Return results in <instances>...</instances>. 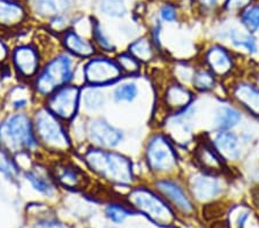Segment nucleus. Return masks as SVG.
Segmentation results:
<instances>
[{"mask_svg":"<svg viewBox=\"0 0 259 228\" xmlns=\"http://www.w3.org/2000/svg\"><path fill=\"white\" fill-rule=\"evenodd\" d=\"M84 161L91 171L112 184L128 186L134 181L131 159L119 152L94 147L85 151Z\"/></svg>","mask_w":259,"mask_h":228,"instance_id":"1","label":"nucleus"},{"mask_svg":"<svg viewBox=\"0 0 259 228\" xmlns=\"http://www.w3.org/2000/svg\"><path fill=\"white\" fill-rule=\"evenodd\" d=\"M0 145L8 152H29L38 148L31 119L24 113L8 115L0 122Z\"/></svg>","mask_w":259,"mask_h":228,"instance_id":"2","label":"nucleus"},{"mask_svg":"<svg viewBox=\"0 0 259 228\" xmlns=\"http://www.w3.org/2000/svg\"><path fill=\"white\" fill-rule=\"evenodd\" d=\"M75 75V61L68 53H60L50 60L35 80V90L40 96L51 95L68 85Z\"/></svg>","mask_w":259,"mask_h":228,"instance_id":"3","label":"nucleus"},{"mask_svg":"<svg viewBox=\"0 0 259 228\" xmlns=\"http://www.w3.org/2000/svg\"><path fill=\"white\" fill-rule=\"evenodd\" d=\"M33 128L38 142L49 151L64 153L69 151L70 141L61 120L51 113L47 107L39 109L33 118Z\"/></svg>","mask_w":259,"mask_h":228,"instance_id":"4","label":"nucleus"},{"mask_svg":"<svg viewBox=\"0 0 259 228\" xmlns=\"http://www.w3.org/2000/svg\"><path fill=\"white\" fill-rule=\"evenodd\" d=\"M127 201L137 212L148 217L159 226H170L175 220L173 210L158 196L145 187H137L129 193Z\"/></svg>","mask_w":259,"mask_h":228,"instance_id":"5","label":"nucleus"},{"mask_svg":"<svg viewBox=\"0 0 259 228\" xmlns=\"http://www.w3.org/2000/svg\"><path fill=\"white\" fill-rule=\"evenodd\" d=\"M145 159L150 171L156 174H170L178 168V156L168 136L154 134L149 139Z\"/></svg>","mask_w":259,"mask_h":228,"instance_id":"6","label":"nucleus"},{"mask_svg":"<svg viewBox=\"0 0 259 228\" xmlns=\"http://www.w3.org/2000/svg\"><path fill=\"white\" fill-rule=\"evenodd\" d=\"M81 89L76 85H65L48 97L47 109L64 121L75 118L81 102Z\"/></svg>","mask_w":259,"mask_h":228,"instance_id":"7","label":"nucleus"},{"mask_svg":"<svg viewBox=\"0 0 259 228\" xmlns=\"http://www.w3.org/2000/svg\"><path fill=\"white\" fill-rule=\"evenodd\" d=\"M123 73L116 61L108 58H94L83 67L84 81L91 86H105L115 83Z\"/></svg>","mask_w":259,"mask_h":228,"instance_id":"8","label":"nucleus"},{"mask_svg":"<svg viewBox=\"0 0 259 228\" xmlns=\"http://www.w3.org/2000/svg\"><path fill=\"white\" fill-rule=\"evenodd\" d=\"M190 194L196 201L200 203H207L214 201L224 193L225 186L220 180L218 174L207 172L194 173L188 181Z\"/></svg>","mask_w":259,"mask_h":228,"instance_id":"9","label":"nucleus"},{"mask_svg":"<svg viewBox=\"0 0 259 228\" xmlns=\"http://www.w3.org/2000/svg\"><path fill=\"white\" fill-rule=\"evenodd\" d=\"M88 138L95 147L102 149H113L122 142L123 131L103 118L90 120L87 127Z\"/></svg>","mask_w":259,"mask_h":228,"instance_id":"10","label":"nucleus"},{"mask_svg":"<svg viewBox=\"0 0 259 228\" xmlns=\"http://www.w3.org/2000/svg\"><path fill=\"white\" fill-rule=\"evenodd\" d=\"M158 193L162 195L167 201L172 203L179 211L185 214L195 212V206L188 196L183 187L178 181L170 179H162L156 181Z\"/></svg>","mask_w":259,"mask_h":228,"instance_id":"11","label":"nucleus"},{"mask_svg":"<svg viewBox=\"0 0 259 228\" xmlns=\"http://www.w3.org/2000/svg\"><path fill=\"white\" fill-rule=\"evenodd\" d=\"M212 144L224 160L236 161L241 159L243 153V142L233 130L217 131Z\"/></svg>","mask_w":259,"mask_h":228,"instance_id":"12","label":"nucleus"},{"mask_svg":"<svg viewBox=\"0 0 259 228\" xmlns=\"http://www.w3.org/2000/svg\"><path fill=\"white\" fill-rule=\"evenodd\" d=\"M196 113V109L188 106L187 109L177 112L173 117L167 120V131L170 138H173L179 143H186L189 141L193 131V120Z\"/></svg>","mask_w":259,"mask_h":228,"instance_id":"13","label":"nucleus"},{"mask_svg":"<svg viewBox=\"0 0 259 228\" xmlns=\"http://www.w3.org/2000/svg\"><path fill=\"white\" fill-rule=\"evenodd\" d=\"M206 67L211 70L215 77H226L234 68V58L226 48L221 45H212L206 50L204 56Z\"/></svg>","mask_w":259,"mask_h":228,"instance_id":"14","label":"nucleus"},{"mask_svg":"<svg viewBox=\"0 0 259 228\" xmlns=\"http://www.w3.org/2000/svg\"><path fill=\"white\" fill-rule=\"evenodd\" d=\"M13 64L20 76L31 78L39 70V55L31 45H20L13 52Z\"/></svg>","mask_w":259,"mask_h":228,"instance_id":"15","label":"nucleus"},{"mask_svg":"<svg viewBox=\"0 0 259 228\" xmlns=\"http://www.w3.org/2000/svg\"><path fill=\"white\" fill-rule=\"evenodd\" d=\"M194 158L204 172L220 174L225 171V160L210 141H202L196 145Z\"/></svg>","mask_w":259,"mask_h":228,"instance_id":"16","label":"nucleus"},{"mask_svg":"<svg viewBox=\"0 0 259 228\" xmlns=\"http://www.w3.org/2000/svg\"><path fill=\"white\" fill-rule=\"evenodd\" d=\"M52 173L58 184L65 187V188L83 189L87 187V175L74 164L58 163L52 168Z\"/></svg>","mask_w":259,"mask_h":228,"instance_id":"17","label":"nucleus"},{"mask_svg":"<svg viewBox=\"0 0 259 228\" xmlns=\"http://www.w3.org/2000/svg\"><path fill=\"white\" fill-rule=\"evenodd\" d=\"M232 97L250 114L259 118V86L240 81L233 84Z\"/></svg>","mask_w":259,"mask_h":228,"instance_id":"18","label":"nucleus"},{"mask_svg":"<svg viewBox=\"0 0 259 228\" xmlns=\"http://www.w3.org/2000/svg\"><path fill=\"white\" fill-rule=\"evenodd\" d=\"M193 99L194 97L191 91L186 88L183 84H180V83L169 84L165 90V105L167 109L174 111L175 113L187 109L188 106H190L191 103H193Z\"/></svg>","mask_w":259,"mask_h":228,"instance_id":"19","label":"nucleus"},{"mask_svg":"<svg viewBox=\"0 0 259 228\" xmlns=\"http://www.w3.org/2000/svg\"><path fill=\"white\" fill-rule=\"evenodd\" d=\"M62 44L70 55L80 58H90L95 55L94 43L74 30H67L62 37Z\"/></svg>","mask_w":259,"mask_h":228,"instance_id":"20","label":"nucleus"},{"mask_svg":"<svg viewBox=\"0 0 259 228\" xmlns=\"http://www.w3.org/2000/svg\"><path fill=\"white\" fill-rule=\"evenodd\" d=\"M26 18L23 6L15 0H0V24L5 27L18 26Z\"/></svg>","mask_w":259,"mask_h":228,"instance_id":"21","label":"nucleus"},{"mask_svg":"<svg viewBox=\"0 0 259 228\" xmlns=\"http://www.w3.org/2000/svg\"><path fill=\"white\" fill-rule=\"evenodd\" d=\"M242 120L241 112L233 106L223 105L214 112L213 118V128L217 131L231 130L236 127Z\"/></svg>","mask_w":259,"mask_h":228,"instance_id":"22","label":"nucleus"},{"mask_svg":"<svg viewBox=\"0 0 259 228\" xmlns=\"http://www.w3.org/2000/svg\"><path fill=\"white\" fill-rule=\"evenodd\" d=\"M33 7L38 15L54 19L65 15L72 7V2L70 0H35Z\"/></svg>","mask_w":259,"mask_h":228,"instance_id":"23","label":"nucleus"},{"mask_svg":"<svg viewBox=\"0 0 259 228\" xmlns=\"http://www.w3.org/2000/svg\"><path fill=\"white\" fill-rule=\"evenodd\" d=\"M24 176L37 193L44 195L47 197H52L56 194V186H54L52 179H50L48 174L40 171V169H28Z\"/></svg>","mask_w":259,"mask_h":228,"instance_id":"24","label":"nucleus"},{"mask_svg":"<svg viewBox=\"0 0 259 228\" xmlns=\"http://www.w3.org/2000/svg\"><path fill=\"white\" fill-rule=\"evenodd\" d=\"M227 38L237 49H242L250 55H256L258 52L257 40L252 34H250L245 29L232 27L227 31Z\"/></svg>","mask_w":259,"mask_h":228,"instance_id":"25","label":"nucleus"},{"mask_svg":"<svg viewBox=\"0 0 259 228\" xmlns=\"http://www.w3.org/2000/svg\"><path fill=\"white\" fill-rule=\"evenodd\" d=\"M81 102L87 111L97 112L102 110L105 105L106 96L104 91L100 89V86L89 85L83 90V94L81 91Z\"/></svg>","mask_w":259,"mask_h":228,"instance_id":"26","label":"nucleus"},{"mask_svg":"<svg viewBox=\"0 0 259 228\" xmlns=\"http://www.w3.org/2000/svg\"><path fill=\"white\" fill-rule=\"evenodd\" d=\"M128 52L141 62L151 61L154 58V47L152 40L146 38V37H141L129 45Z\"/></svg>","mask_w":259,"mask_h":228,"instance_id":"27","label":"nucleus"},{"mask_svg":"<svg viewBox=\"0 0 259 228\" xmlns=\"http://www.w3.org/2000/svg\"><path fill=\"white\" fill-rule=\"evenodd\" d=\"M215 78L217 77L213 75V73L207 67L195 68L190 84L200 93H207V91L214 89L217 83Z\"/></svg>","mask_w":259,"mask_h":228,"instance_id":"28","label":"nucleus"},{"mask_svg":"<svg viewBox=\"0 0 259 228\" xmlns=\"http://www.w3.org/2000/svg\"><path fill=\"white\" fill-rule=\"evenodd\" d=\"M231 228H248L249 223H253L252 211L245 205H236L229 212L228 217Z\"/></svg>","mask_w":259,"mask_h":228,"instance_id":"29","label":"nucleus"},{"mask_svg":"<svg viewBox=\"0 0 259 228\" xmlns=\"http://www.w3.org/2000/svg\"><path fill=\"white\" fill-rule=\"evenodd\" d=\"M240 21L242 27L250 34H256L259 30V4L250 5L241 11Z\"/></svg>","mask_w":259,"mask_h":228,"instance_id":"30","label":"nucleus"},{"mask_svg":"<svg viewBox=\"0 0 259 228\" xmlns=\"http://www.w3.org/2000/svg\"><path fill=\"white\" fill-rule=\"evenodd\" d=\"M139 85L135 82H124L113 91V99L116 103H133L139 97Z\"/></svg>","mask_w":259,"mask_h":228,"instance_id":"31","label":"nucleus"},{"mask_svg":"<svg viewBox=\"0 0 259 228\" xmlns=\"http://www.w3.org/2000/svg\"><path fill=\"white\" fill-rule=\"evenodd\" d=\"M0 173L10 180H16L20 176V166L4 148H0Z\"/></svg>","mask_w":259,"mask_h":228,"instance_id":"32","label":"nucleus"},{"mask_svg":"<svg viewBox=\"0 0 259 228\" xmlns=\"http://www.w3.org/2000/svg\"><path fill=\"white\" fill-rule=\"evenodd\" d=\"M99 11L110 18H122L127 14V5L124 0H99Z\"/></svg>","mask_w":259,"mask_h":228,"instance_id":"33","label":"nucleus"},{"mask_svg":"<svg viewBox=\"0 0 259 228\" xmlns=\"http://www.w3.org/2000/svg\"><path fill=\"white\" fill-rule=\"evenodd\" d=\"M115 61L119 65L120 69L122 70V73H126L128 75H136V74L140 73L142 62L137 60L129 52L121 53V55L116 57Z\"/></svg>","mask_w":259,"mask_h":228,"instance_id":"34","label":"nucleus"},{"mask_svg":"<svg viewBox=\"0 0 259 228\" xmlns=\"http://www.w3.org/2000/svg\"><path fill=\"white\" fill-rule=\"evenodd\" d=\"M93 39L103 51H114V44L97 21H93Z\"/></svg>","mask_w":259,"mask_h":228,"instance_id":"35","label":"nucleus"},{"mask_svg":"<svg viewBox=\"0 0 259 228\" xmlns=\"http://www.w3.org/2000/svg\"><path fill=\"white\" fill-rule=\"evenodd\" d=\"M106 217L115 223H121L123 222L129 215L136 214L135 211H133L129 207L122 206L120 204H110L105 210Z\"/></svg>","mask_w":259,"mask_h":228,"instance_id":"36","label":"nucleus"},{"mask_svg":"<svg viewBox=\"0 0 259 228\" xmlns=\"http://www.w3.org/2000/svg\"><path fill=\"white\" fill-rule=\"evenodd\" d=\"M159 18L167 23H173L178 20V10L172 4H164L159 10Z\"/></svg>","mask_w":259,"mask_h":228,"instance_id":"37","label":"nucleus"},{"mask_svg":"<svg viewBox=\"0 0 259 228\" xmlns=\"http://www.w3.org/2000/svg\"><path fill=\"white\" fill-rule=\"evenodd\" d=\"M252 0H226L225 2V10L228 12H241L245 7L251 5Z\"/></svg>","mask_w":259,"mask_h":228,"instance_id":"38","label":"nucleus"},{"mask_svg":"<svg viewBox=\"0 0 259 228\" xmlns=\"http://www.w3.org/2000/svg\"><path fill=\"white\" fill-rule=\"evenodd\" d=\"M195 2L203 12H211L219 6L220 0H195Z\"/></svg>","mask_w":259,"mask_h":228,"instance_id":"39","label":"nucleus"},{"mask_svg":"<svg viewBox=\"0 0 259 228\" xmlns=\"http://www.w3.org/2000/svg\"><path fill=\"white\" fill-rule=\"evenodd\" d=\"M33 228H67L64 223H61L57 220H50V219H45V220H40L36 223Z\"/></svg>","mask_w":259,"mask_h":228,"instance_id":"40","label":"nucleus"},{"mask_svg":"<svg viewBox=\"0 0 259 228\" xmlns=\"http://www.w3.org/2000/svg\"><path fill=\"white\" fill-rule=\"evenodd\" d=\"M7 56H8L7 47L5 45V43H4V41L0 39V62L5 61Z\"/></svg>","mask_w":259,"mask_h":228,"instance_id":"41","label":"nucleus"},{"mask_svg":"<svg viewBox=\"0 0 259 228\" xmlns=\"http://www.w3.org/2000/svg\"><path fill=\"white\" fill-rule=\"evenodd\" d=\"M252 200H253L254 205L259 209V187L252 192Z\"/></svg>","mask_w":259,"mask_h":228,"instance_id":"42","label":"nucleus"},{"mask_svg":"<svg viewBox=\"0 0 259 228\" xmlns=\"http://www.w3.org/2000/svg\"><path fill=\"white\" fill-rule=\"evenodd\" d=\"M15 2H18V0H15Z\"/></svg>","mask_w":259,"mask_h":228,"instance_id":"43","label":"nucleus"},{"mask_svg":"<svg viewBox=\"0 0 259 228\" xmlns=\"http://www.w3.org/2000/svg\"><path fill=\"white\" fill-rule=\"evenodd\" d=\"M111 228H112V227H111ZM113 228H114V227H113Z\"/></svg>","mask_w":259,"mask_h":228,"instance_id":"44","label":"nucleus"}]
</instances>
